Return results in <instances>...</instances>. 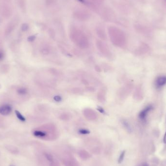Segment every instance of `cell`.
Wrapping results in <instances>:
<instances>
[{
  "label": "cell",
  "instance_id": "1",
  "mask_svg": "<svg viewBox=\"0 0 166 166\" xmlns=\"http://www.w3.org/2000/svg\"><path fill=\"white\" fill-rule=\"evenodd\" d=\"M71 36L73 40L79 45H82L83 47H85L88 44L87 38L80 30L76 28L72 29L71 31Z\"/></svg>",
  "mask_w": 166,
  "mask_h": 166
},
{
  "label": "cell",
  "instance_id": "2",
  "mask_svg": "<svg viewBox=\"0 0 166 166\" xmlns=\"http://www.w3.org/2000/svg\"><path fill=\"white\" fill-rule=\"evenodd\" d=\"M109 33L112 41L115 44H118L120 41H122L123 34L120 30L116 27H111L109 29Z\"/></svg>",
  "mask_w": 166,
  "mask_h": 166
},
{
  "label": "cell",
  "instance_id": "3",
  "mask_svg": "<svg viewBox=\"0 0 166 166\" xmlns=\"http://www.w3.org/2000/svg\"><path fill=\"white\" fill-rule=\"evenodd\" d=\"M153 109V107L151 105H148L145 107L144 109L142 110L140 112L138 117L140 120L142 121H146V120L147 116L148 115V113Z\"/></svg>",
  "mask_w": 166,
  "mask_h": 166
},
{
  "label": "cell",
  "instance_id": "4",
  "mask_svg": "<svg viewBox=\"0 0 166 166\" xmlns=\"http://www.w3.org/2000/svg\"><path fill=\"white\" fill-rule=\"evenodd\" d=\"M12 107L8 104H5L0 106V114L2 115H8L11 113Z\"/></svg>",
  "mask_w": 166,
  "mask_h": 166
},
{
  "label": "cell",
  "instance_id": "5",
  "mask_svg": "<svg viewBox=\"0 0 166 166\" xmlns=\"http://www.w3.org/2000/svg\"><path fill=\"white\" fill-rule=\"evenodd\" d=\"M166 83V76H161L158 77L155 82V86L157 89H160L164 86Z\"/></svg>",
  "mask_w": 166,
  "mask_h": 166
},
{
  "label": "cell",
  "instance_id": "6",
  "mask_svg": "<svg viewBox=\"0 0 166 166\" xmlns=\"http://www.w3.org/2000/svg\"><path fill=\"white\" fill-rule=\"evenodd\" d=\"M75 16L79 20L84 21V20H87V19L89 18V15L87 12H86L83 10L82 11L79 10L76 12Z\"/></svg>",
  "mask_w": 166,
  "mask_h": 166
},
{
  "label": "cell",
  "instance_id": "7",
  "mask_svg": "<svg viewBox=\"0 0 166 166\" xmlns=\"http://www.w3.org/2000/svg\"><path fill=\"white\" fill-rule=\"evenodd\" d=\"M34 135L36 137H39V138H43V137H46L47 135V133L45 132L41 131H35L34 132Z\"/></svg>",
  "mask_w": 166,
  "mask_h": 166
},
{
  "label": "cell",
  "instance_id": "8",
  "mask_svg": "<svg viewBox=\"0 0 166 166\" xmlns=\"http://www.w3.org/2000/svg\"><path fill=\"white\" fill-rule=\"evenodd\" d=\"M17 93L20 95H24L27 93L26 89L24 87H20L17 90Z\"/></svg>",
  "mask_w": 166,
  "mask_h": 166
},
{
  "label": "cell",
  "instance_id": "9",
  "mask_svg": "<svg viewBox=\"0 0 166 166\" xmlns=\"http://www.w3.org/2000/svg\"><path fill=\"white\" fill-rule=\"evenodd\" d=\"M15 114L16 115L17 117L18 118L19 120L22 121V122H25V118L24 117H23V116L22 115V114L18 110H15Z\"/></svg>",
  "mask_w": 166,
  "mask_h": 166
},
{
  "label": "cell",
  "instance_id": "10",
  "mask_svg": "<svg viewBox=\"0 0 166 166\" xmlns=\"http://www.w3.org/2000/svg\"><path fill=\"white\" fill-rule=\"evenodd\" d=\"M125 151H123L121 153H120V157L118 158V163H122V162L123 161V159H124V156H125Z\"/></svg>",
  "mask_w": 166,
  "mask_h": 166
},
{
  "label": "cell",
  "instance_id": "11",
  "mask_svg": "<svg viewBox=\"0 0 166 166\" xmlns=\"http://www.w3.org/2000/svg\"><path fill=\"white\" fill-rule=\"evenodd\" d=\"M45 155L46 159L48 160V161L50 162H53L54 158H53V156H52V155H50L49 153H46Z\"/></svg>",
  "mask_w": 166,
  "mask_h": 166
},
{
  "label": "cell",
  "instance_id": "12",
  "mask_svg": "<svg viewBox=\"0 0 166 166\" xmlns=\"http://www.w3.org/2000/svg\"><path fill=\"white\" fill-rule=\"evenodd\" d=\"M124 125L125 126L126 128L127 129V130H128L129 132H131V127H130V125H129L128 123H127L126 122H124Z\"/></svg>",
  "mask_w": 166,
  "mask_h": 166
},
{
  "label": "cell",
  "instance_id": "13",
  "mask_svg": "<svg viewBox=\"0 0 166 166\" xmlns=\"http://www.w3.org/2000/svg\"><path fill=\"white\" fill-rule=\"evenodd\" d=\"M90 1L93 3H94L100 4L101 3H102V2H103L104 0H90Z\"/></svg>",
  "mask_w": 166,
  "mask_h": 166
},
{
  "label": "cell",
  "instance_id": "14",
  "mask_svg": "<svg viewBox=\"0 0 166 166\" xmlns=\"http://www.w3.org/2000/svg\"><path fill=\"white\" fill-rule=\"evenodd\" d=\"M80 133L82 134H87L89 133V131L87 130H81L80 131Z\"/></svg>",
  "mask_w": 166,
  "mask_h": 166
},
{
  "label": "cell",
  "instance_id": "15",
  "mask_svg": "<svg viewBox=\"0 0 166 166\" xmlns=\"http://www.w3.org/2000/svg\"><path fill=\"white\" fill-rule=\"evenodd\" d=\"M3 57H4V54H3V52L0 51V60H1V59H3Z\"/></svg>",
  "mask_w": 166,
  "mask_h": 166
},
{
  "label": "cell",
  "instance_id": "16",
  "mask_svg": "<svg viewBox=\"0 0 166 166\" xmlns=\"http://www.w3.org/2000/svg\"><path fill=\"white\" fill-rule=\"evenodd\" d=\"M35 37L34 36H31L28 38V41H32L34 40L35 39Z\"/></svg>",
  "mask_w": 166,
  "mask_h": 166
},
{
  "label": "cell",
  "instance_id": "17",
  "mask_svg": "<svg viewBox=\"0 0 166 166\" xmlns=\"http://www.w3.org/2000/svg\"><path fill=\"white\" fill-rule=\"evenodd\" d=\"M163 142H164V143L165 144H166V132L164 135V139H163Z\"/></svg>",
  "mask_w": 166,
  "mask_h": 166
},
{
  "label": "cell",
  "instance_id": "18",
  "mask_svg": "<svg viewBox=\"0 0 166 166\" xmlns=\"http://www.w3.org/2000/svg\"><path fill=\"white\" fill-rule=\"evenodd\" d=\"M148 166V164H147V163H142V164L140 165H139V166Z\"/></svg>",
  "mask_w": 166,
  "mask_h": 166
},
{
  "label": "cell",
  "instance_id": "19",
  "mask_svg": "<svg viewBox=\"0 0 166 166\" xmlns=\"http://www.w3.org/2000/svg\"><path fill=\"white\" fill-rule=\"evenodd\" d=\"M79 1L81 2H82V3H84V0H79Z\"/></svg>",
  "mask_w": 166,
  "mask_h": 166
}]
</instances>
